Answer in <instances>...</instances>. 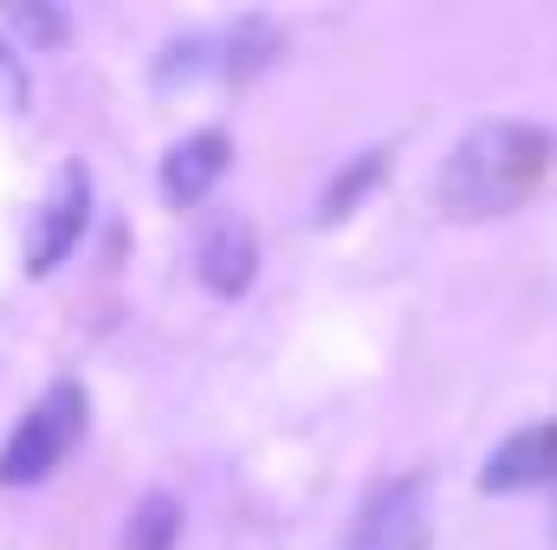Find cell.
Here are the masks:
<instances>
[{"label":"cell","mask_w":557,"mask_h":550,"mask_svg":"<svg viewBox=\"0 0 557 550\" xmlns=\"http://www.w3.org/2000/svg\"><path fill=\"white\" fill-rule=\"evenodd\" d=\"M552 162H557L552 130L493 117V124H473L454 142V155L434 182V201H441L447 221H499V214H519L545 188Z\"/></svg>","instance_id":"obj_1"},{"label":"cell","mask_w":557,"mask_h":550,"mask_svg":"<svg viewBox=\"0 0 557 550\" xmlns=\"http://www.w3.org/2000/svg\"><path fill=\"white\" fill-rule=\"evenodd\" d=\"M78 440H85V389L52 383L33 402V414L13 427V440L0 447V486H39Z\"/></svg>","instance_id":"obj_2"},{"label":"cell","mask_w":557,"mask_h":550,"mask_svg":"<svg viewBox=\"0 0 557 550\" xmlns=\"http://www.w3.org/2000/svg\"><path fill=\"white\" fill-rule=\"evenodd\" d=\"M428 538H434L428 479H421V473H396V479H383V486L363 499V512H357L344 550H428Z\"/></svg>","instance_id":"obj_3"},{"label":"cell","mask_w":557,"mask_h":550,"mask_svg":"<svg viewBox=\"0 0 557 550\" xmlns=\"http://www.w3.org/2000/svg\"><path fill=\"white\" fill-rule=\"evenodd\" d=\"M85 221H91V175H85L78 162H65V168L52 175L46 201H39V221H33V240H26V273L33 278L52 273V266L78 247Z\"/></svg>","instance_id":"obj_4"},{"label":"cell","mask_w":557,"mask_h":550,"mask_svg":"<svg viewBox=\"0 0 557 550\" xmlns=\"http://www.w3.org/2000/svg\"><path fill=\"white\" fill-rule=\"evenodd\" d=\"M557 479V421L519 427L493 447V460L480 466V492H532Z\"/></svg>","instance_id":"obj_5"},{"label":"cell","mask_w":557,"mask_h":550,"mask_svg":"<svg viewBox=\"0 0 557 550\" xmlns=\"http://www.w3.org/2000/svg\"><path fill=\"white\" fill-rule=\"evenodd\" d=\"M195 273L201 285L214 291V298H240L253 273H260V240H253V227L240 221V214H221V221H208V234H201V247H195Z\"/></svg>","instance_id":"obj_6"},{"label":"cell","mask_w":557,"mask_h":550,"mask_svg":"<svg viewBox=\"0 0 557 550\" xmlns=\"http://www.w3.org/2000/svg\"><path fill=\"white\" fill-rule=\"evenodd\" d=\"M227 155H234V142L221 137V130H201V137L175 142L169 162H162V195H169V208H195V201L221 182Z\"/></svg>","instance_id":"obj_7"},{"label":"cell","mask_w":557,"mask_h":550,"mask_svg":"<svg viewBox=\"0 0 557 550\" xmlns=\"http://www.w3.org/2000/svg\"><path fill=\"white\" fill-rule=\"evenodd\" d=\"M175 538H182V505L169 492L137 499V512L124 518V550H175Z\"/></svg>","instance_id":"obj_8"},{"label":"cell","mask_w":557,"mask_h":550,"mask_svg":"<svg viewBox=\"0 0 557 550\" xmlns=\"http://www.w3.org/2000/svg\"><path fill=\"white\" fill-rule=\"evenodd\" d=\"M389 175V149H370V155H357L331 188H324V201H318V227H331V221H344L350 208H357V195L370 188V182H383Z\"/></svg>","instance_id":"obj_9"},{"label":"cell","mask_w":557,"mask_h":550,"mask_svg":"<svg viewBox=\"0 0 557 550\" xmlns=\"http://www.w3.org/2000/svg\"><path fill=\"white\" fill-rule=\"evenodd\" d=\"M7 26H13V33H33V39H46V46L65 33V20H52V13H39V7H7Z\"/></svg>","instance_id":"obj_10"}]
</instances>
